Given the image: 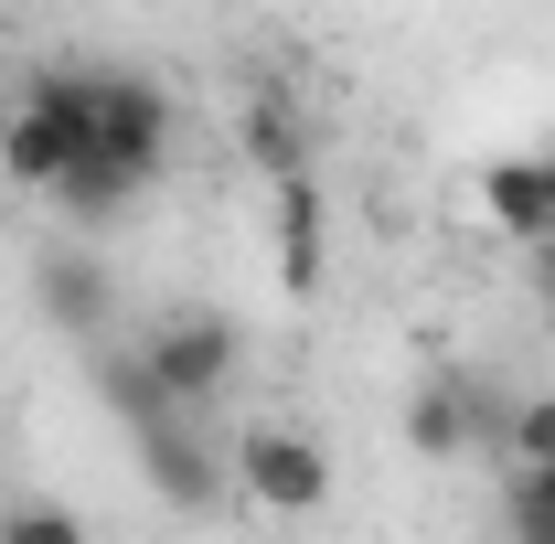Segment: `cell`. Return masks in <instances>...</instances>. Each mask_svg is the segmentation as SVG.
<instances>
[{
	"mask_svg": "<svg viewBox=\"0 0 555 544\" xmlns=\"http://www.w3.org/2000/svg\"><path fill=\"white\" fill-rule=\"evenodd\" d=\"M86 129H96V65H43L0 107V171H11L22 193H54L65 160L86 150Z\"/></svg>",
	"mask_w": 555,
	"mask_h": 544,
	"instance_id": "cell-1",
	"label": "cell"
},
{
	"mask_svg": "<svg viewBox=\"0 0 555 544\" xmlns=\"http://www.w3.org/2000/svg\"><path fill=\"white\" fill-rule=\"evenodd\" d=\"M224 459H235V502L268 513V523H310V513L343 491L332 449H321L299 416H246V427L224 438Z\"/></svg>",
	"mask_w": 555,
	"mask_h": 544,
	"instance_id": "cell-2",
	"label": "cell"
},
{
	"mask_svg": "<svg viewBox=\"0 0 555 544\" xmlns=\"http://www.w3.org/2000/svg\"><path fill=\"white\" fill-rule=\"evenodd\" d=\"M139 352H150V374L171 385V406H214V396L246 374V321L214 310V299H182V310H160V321L139 332Z\"/></svg>",
	"mask_w": 555,
	"mask_h": 544,
	"instance_id": "cell-3",
	"label": "cell"
},
{
	"mask_svg": "<svg viewBox=\"0 0 555 544\" xmlns=\"http://www.w3.org/2000/svg\"><path fill=\"white\" fill-rule=\"evenodd\" d=\"M171 139H182V118H171V96L150 86V75L129 65H96V129H86V150L107 160V171H129L139 193L171 171Z\"/></svg>",
	"mask_w": 555,
	"mask_h": 544,
	"instance_id": "cell-4",
	"label": "cell"
},
{
	"mask_svg": "<svg viewBox=\"0 0 555 544\" xmlns=\"http://www.w3.org/2000/svg\"><path fill=\"white\" fill-rule=\"evenodd\" d=\"M502 385L470 374V363H438V374H416L406 396V449L416 459H470V449H502Z\"/></svg>",
	"mask_w": 555,
	"mask_h": 544,
	"instance_id": "cell-5",
	"label": "cell"
},
{
	"mask_svg": "<svg viewBox=\"0 0 555 544\" xmlns=\"http://www.w3.org/2000/svg\"><path fill=\"white\" fill-rule=\"evenodd\" d=\"M129 449L171 513H235V459H224V438H204V406H171L160 427H139Z\"/></svg>",
	"mask_w": 555,
	"mask_h": 544,
	"instance_id": "cell-6",
	"label": "cell"
},
{
	"mask_svg": "<svg viewBox=\"0 0 555 544\" xmlns=\"http://www.w3.org/2000/svg\"><path fill=\"white\" fill-rule=\"evenodd\" d=\"M33 299H43V321L65 341H107V321H118V268H107L86 235H54V246L33 257Z\"/></svg>",
	"mask_w": 555,
	"mask_h": 544,
	"instance_id": "cell-7",
	"label": "cell"
},
{
	"mask_svg": "<svg viewBox=\"0 0 555 544\" xmlns=\"http://www.w3.org/2000/svg\"><path fill=\"white\" fill-rule=\"evenodd\" d=\"M268 246H278V299H321V277H332V193H321V171L268 182Z\"/></svg>",
	"mask_w": 555,
	"mask_h": 544,
	"instance_id": "cell-8",
	"label": "cell"
},
{
	"mask_svg": "<svg viewBox=\"0 0 555 544\" xmlns=\"http://www.w3.org/2000/svg\"><path fill=\"white\" fill-rule=\"evenodd\" d=\"M235 150H246V171H257V182L310 171V107H299V86H288V75H246V86H235Z\"/></svg>",
	"mask_w": 555,
	"mask_h": 544,
	"instance_id": "cell-9",
	"label": "cell"
},
{
	"mask_svg": "<svg viewBox=\"0 0 555 544\" xmlns=\"http://www.w3.org/2000/svg\"><path fill=\"white\" fill-rule=\"evenodd\" d=\"M470 204H481V224H491V235H513V246L555 235V204H545V150H502V160H481V171H470Z\"/></svg>",
	"mask_w": 555,
	"mask_h": 544,
	"instance_id": "cell-10",
	"label": "cell"
},
{
	"mask_svg": "<svg viewBox=\"0 0 555 544\" xmlns=\"http://www.w3.org/2000/svg\"><path fill=\"white\" fill-rule=\"evenodd\" d=\"M86 385H96V406L118 416V427H160V416H171V385H160V374H150V352H139V341H86Z\"/></svg>",
	"mask_w": 555,
	"mask_h": 544,
	"instance_id": "cell-11",
	"label": "cell"
},
{
	"mask_svg": "<svg viewBox=\"0 0 555 544\" xmlns=\"http://www.w3.org/2000/svg\"><path fill=\"white\" fill-rule=\"evenodd\" d=\"M502 459L524 470V459H555V396H513L502 406Z\"/></svg>",
	"mask_w": 555,
	"mask_h": 544,
	"instance_id": "cell-12",
	"label": "cell"
},
{
	"mask_svg": "<svg viewBox=\"0 0 555 544\" xmlns=\"http://www.w3.org/2000/svg\"><path fill=\"white\" fill-rule=\"evenodd\" d=\"M502 523H513V534H555V459H524V470H513Z\"/></svg>",
	"mask_w": 555,
	"mask_h": 544,
	"instance_id": "cell-13",
	"label": "cell"
},
{
	"mask_svg": "<svg viewBox=\"0 0 555 544\" xmlns=\"http://www.w3.org/2000/svg\"><path fill=\"white\" fill-rule=\"evenodd\" d=\"M0 544H96V534H86V513H65V502H11L0 513Z\"/></svg>",
	"mask_w": 555,
	"mask_h": 544,
	"instance_id": "cell-14",
	"label": "cell"
},
{
	"mask_svg": "<svg viewBox=\"0 0 555 544\" xmlns=\"http://www.w3.org/2000/svg\"><path fill=\"white\" fill-rule=\"evenodd\" d=\"M524 277H534V310L555 321V235H534V246H524Z\"/></svg>",
	"mask_w": 555,
	"mask_h": 544,
	"instance_id": "cell-15",
	"label": "cell"
},
{
	"mask_svg": "<svg viewBox=\"0 0 555 544\" xmlns=\"http://www.w3.org/2000/svg\"><path fill=\"white\" fill-rule=\"evenodd\" d=\"M545 204H555V139H545Z\"/></svg>",
	"mask_w": 555,
	"mask_h": 544,
	"instance_id": "cell-16",
	"label": "cell"
},
{
	"mask_svg": "<svg viewBox=\"0 0 555 544\" xmlns=\"http://www.w3.org/2000/svg\"><path fill=\"white\" fill-rule=\"evenodd\" d=\"M513 544H555V534H513Z\"/></svg>",
	"mask_w": 555,
	"mask_h": 544,
	"instance_id": "cell-17",
	"label": "cell"
}]
</instances>
